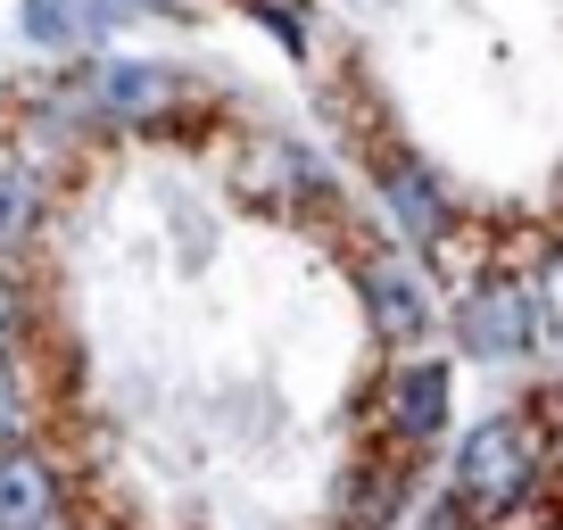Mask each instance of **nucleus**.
<instances>
[{"instance_id":"obj_1","label":"nucleus","mask_w":563,"mask_h":530,"mask_svg":"<svg viewBox=\"0 0 563 530\" xmlns=\"http://www.w3.org/2000/svg\"><path fill=\"white\" fill-rule=\"evenodd\" d=\"M547 431L530 407L514 415H481L473 431L456 440V464H448V497H456L473 522H514L530 514V497L547 489Z\"/></svg>"},{"instance_id":"obj_2","label":"nucleus","mask_w":563,"mask_h":530,"mask_svg":"<svg viewBox=\"0 0 563 530\" xmlns=\"http://www.w3.org/2000/svg\"><path fill=\"white\" fill-rule=\"evenodd\" d=\"M67 100H75V117H84L91 133H158V124H175V108L191 100V75L166 67V58L100 51L91 67H75Z\"/></svg>"},{"instance_id":"obj_3","label":"nucleus","mask_w":563,"mask_h":530,"mask_svg":"<svg viewBox=\"0 0 563 530\" xmlns=\"http://www.w3.org/2000/svg\"><path fill=\"white\" fill-rule=\"evenodd\" d=\"M539 340H547V307H539V290L514 283V274L481 283L473 299L456 307V349L473 356V365H522Z\"/></svg>"},{"instance_id":"obj_4","label":"nucleus","mask_w":563,"mask_h":530,"mask_svg":"<svg viewBox=\"0 0 563 530\" xmlns=\"http://www.w3.org/2000/svg\"><path fill=\"white\" fill-rule=\"evenodd\" d=\"M75 522V481L58 448L18 440L0 448V530H67Z\"/></svg>"},{"instance_id":"obj_5","label":"nucleus","mask_w":563,"mask_h":530,"mask_svg":"<svg viewBox=\"0 0 563 530\" xmlns=\"http://www.w3.org/2000/svg\"><path fill=\"white\" fill-rule=\"evenodd\" d=\"M373 191H382L389 224H398L415 249H440L448 232H456V208H448V183H440V166H422L415 150H389V158L373 166Z\"/></svg>"},{"instance_id":"obj_6","label":"nucleus","mask_w":563,"mask_h":530,"mask_svg":"<svg viewBox=\"0 0 563 530\" xmlns=\"http://www.w3.org/2000/svg\"><path fill=\"white\" fill-rule=\"evenodd\" d=\"M448 407H456V373L440 356H415V365H398L382 382V431L398 448H431L448 431Z\"/></svg>"},{"instance_id":"obj_7","label":"nucleus","mask_w":563,"mask_h":530,"mask_svg":"<svg viewBox=\"0 0 563 530\" xmlns=\"http://www.w3.org/2000/svg\"><path fill=\"white\" fill-rule=\"evenodd\" d=\"M356 290H365V316H373V332H382L389 349L431 340V290H422V274L406 257H365L356 265Z\"/></svg>"},{"instance_id":"obj_8","label":"nucleus","mask_w":563,"mask_h":530,"mask_svg":"<svg viewBox=\"0 0 563 530\" xmlns=\"http://www.w3.org/2000/svg\"><path fill=\"white\" fill-rule=\"evenodd\" d=\"M42 216H51V175L18 142H0V265H18L34 249Z\"/></svg>"},{"instance_id":"obj_9","label":"nucleus","mask_w":563,"mask_h":530,"mask_svg":"<svg viewBox=\"0 0 563 530\" xmlns=\"http://www.w3.org/2000/svg\"><path fill=\"white\" fill-rule=\"evenodd\" d=\"M398 506H406V464H365L340 506V530H398Z\"/></svg>"},{"instance_id":"obj_10","label":"nucleus","mask_w":563,"mask_h":530,"mask_svg":"<svg viewBox=\"0 0 563 530\" xmlns=\"http://www.w3.org/2000/svg\"><path fill=\"white\" fill-rule=\"evenodd\" d=\"M42 431V373L34 356H0V448H18Z\"/></svg>"},{"instance_id":"obj_11","label":"nucleus","mask_w":563,"mask_h":530,"mask_svg":"<svg viewBox=\"0 0 563 530\" xmlns=\"http://www.w3.org/2000/svg\"><path fill=\"white\" fill-rule=\"evenodd\" d=\"M18 25L34 51H75V0H18Z\"/></svg>"},{"instance_id":"obj_12","label":"nucleus","mask_w":563,"mask_h":530,"mask_svg":"<svg viewBox=\"0 0 563 530\" xmlns=\"http://www.w3.org/2000/svg\"><path fill=\"white\" fill-rule=\"evenodd\" d=\"M34 349V290L0 265V356H25Z\"/></svg>"},{"instance_id":"obj_13","label":"nucleus","mask_w":563,"mask_h":530,"mask_svg":"<svg viewBox=\"0 0 563 530\" xmlns=\"http://www.w3.org/2000/svg\"><path fill=\"white\" fill-rule=\"evenodd\" d=\"M406 530H489V522H473V514H464L456 497L440 489V497H431V506H415V522H406Z\"/></svg>"},{"instance_id":"obj_14","label":"nucleus","mask_w":563,"mask_h":530,"mask_svg":"<svg viewBox=\"0 0 563 530\" xmlns=\"http://www.w3.org/2000/svg\"><path fill=\"white\" fill-rule=\"evenodd\" d=\"M133 18V0H75V34H117Z\"/></svg>"},{"instance_id":"obj_15","label":"nucleus","mask_w":563,"mask_h":530,"mask_svg":"<svg viewBox=\"0 0 563 530\" xmlns=\"http://www.w3.org/2000/svg\"><path fill=\"white\" fill-rule=\"evenodd\" d=\"M249 9H257V18H265V25H274V34H282V42H290V51L307 58V25L290 18V9H282V0H249Z\"/></svg>"},{"instance_id":"obj_16","label":"nucleus","mask_w":563,"mask_h":530,"mask_svg":"<svg viewBox=\"0 0 563 530\" xmlns=\"http://www.w3.org/2000/svg\"><path fill=\"white\" fill-rule=\"evenodd\" d=\"M539 431H547V464L563 473V389H547V407H539Z\"/></svg>"},{"instance_id":"obj_17","label":"nucleus","mask_w":563,"mask_h":530,"mask_svg":"<svg viewBox=\"0 0 563 530\" xmlns=\"http://www.w3.org/2000/svg\"><path fill=\"white\" fill-rule=\"evenodd\" d=\"M133 9H191V0H133Z\"/></svg>"},{"instance_id":"obj_18","label":"nucleus","mask_w":563,"mask_h":530,"mask_svg":"<svg viewBox=\"0 0 563 530\" xmlns=\"http://www.w3.org/2000/svg\"><path fill=\"white\" fill-rule=\"evenodd\" d=\"M67 530H84V522H67Z\"/></svg>"}]
</instances>
